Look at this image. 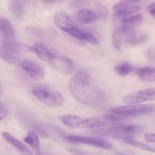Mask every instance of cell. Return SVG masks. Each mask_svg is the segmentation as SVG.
I'll return each instance as SVG.
<instances>
[{
  "label": "cell",
  "mask_w": 155,
  "mask_h": 155,
  "mask_svg": "<svg viewBox=\"0 0 155 155\" xmlns=\"http://www.w3.org/2000/svg\"><path fill=\"white\" fill-rule=\"evenodd\" d=\"M21 68L26 74L35 81H40L44 77L45 73L42 67L30 59H24L21 62Z\"/></svg>",
  "instance_id": "ba28073f"
},
{
  "label": "cell",
  "mask_w": 155,
  "mask_h": 155,
  "mask_svg": "<svg viewBox=\"0 0 155 155\" xmlns=\"http://www.w3.org/2000/svg\"><path fill=\"white\" fill-rule=\"evenodd\" d=\"M2 136L3 139H4L8 143H9L11 145H12L14 148H16L18 151H20V152L22 153V154H32V151L29 149V148L25 145V144L23 143V142H21L19 139L15 138V136L11 135L10 133L4 132V133H2Z\"/></svg>",
  "instance_id": "5bb4252c"
},
{
  "label": "cell",
  "mask_w": 155,
  "mask_h": 155,
  "mask_svg": "<svg viewBox=\"0 0 155 155\" xmlns=\"http://www.w3.org/2000/svg\"><path fill=\"white\" fill-rule=\"evenodd\" d=\"M125 42L130 45L136 46L144 43L147 39V35L144 33H141L138 30L132 33L123 34Z\"/></svg>",
  "instance_id": "2e32d148"
},
{
  "label": "cell",
  "mask_w": 155,
  "mask_h": 155,
  "mask_svg": "<svg viewBox=\"0 0 155 155\" xmlns=\"http://www.w3.org/2000/svg\"><path fill=\"white\" fill-rule=\"evenodd\" d=\"M106 125V122L95 117L82 118L78 129H94Z\"/></svg>",
  "instance_id": "ffe728a7"
},
{
  "label": "cell",
  "mask_w": 155,
  "mask_h": 155,
  "mask_svg": "<svg viewBox=\"0 0 155 155\" xmlns=\"http://www.w3.org/2000/svg\"><path fill=\"white\" fill-rule=\"evenodd\" d=\"M50 64L56 71L63 74H70L75 71V64L73 61L65 56H58L56 54Z\"/></svg>",
  "instance_id": "9c48e42d"
},
{
  "label": "cell",
  "mask_w": 155,
  "mask_h": 155,
  "mask_svg": "<svg viewBox=\"0 0 155 155\" xmlns=\"http://www.w3.org/2000/svg\"><path fill=\"white\" fill-rule=\"evenodd\" d=\"M134 68L131 64L128 62L119 64L115 68V71L120 76H126L128 74H131L133 71Z\"/></svg>",
  "instance_id": "cb8c5ba5"
},
{
  "label": "cell",
  "mask_w": 155,
  "mask_h": 155,
  "mask_svg": "<svg viewBox=\"0 0 155 155\" xmlns=\"http://www.w3.org/2000/svg\"><path fill=\"white\" fill-rule=\"evenodd\" d=\"M8 116V110L4 107L0 105V121L3 120Z\"/></svg>",
  "instance_id": "83f0119b"
},
{
  "label": "cell",
  "mask_w": 155,
  "mask_h": 155,
  "mask_svg": "<svg viewBox=\"0 0 155 155\" xmlns=\"http://www.w3.org/2000/svg\"><path fill=\"white\" fill-rule=\"evenodd\" d=\"M2 93V88H1V86H0V94Z\"/></svg>",
  "instance_id": "d6a6232c"
},
{
  "label": "cell",
  "mask_w": 155,
  "mask_h": 155,
  "mask_svg": "<svg viewBox=\"0 0 155 155\" xmlns=\"http://www.w3.org/2000/svg\"><path fill=\"white\" fill-rule=\"evenodd\" d=\"M24 142L30 147L32 150L36 154H41L40 144L39 136L35 132L29 131L24 139Z\"/></svg>",
  "instance_id": "e0dca14e"
},
{
  "label": "cell",
  "mask_w": 155,
  "mask_h": 155,
  "mask_svg": "<svg viewBox=\"0 0 155 155\" xmlns=\"http://www.w3.org/2000/svg\"><path fill=\"white\" fill-rule=\"evenodd\" d=\"M122 100L126 104H141L145 101H155V88H148L127 94Z\"/></svg>",
  "instance_id": "8992f818"
},
{
  "label": "cell",
  "mask_w": 155,
  "mask_h": 155,
  "mask_svg": "<svg viewBox=\"0 0 155 155\" xmlns=\"http://www.w3.org/2000/svg\"><path fill=\"white\" fill-rule=\"evenodd\" d=\"M109 128L115 131L119 132L123 134L129 135L131 136L132 135L141 133L144 129L142 126L137 125V124H116V125L112 126Z\"/></svg>",
  "instance_id": "9a60e30c"
},
{
  "label": "cell",
  "mask_w": 155,
  "mask_h": 155,
  "mask_svg": "<svg viewBox=\"0 0 155 155\" xmlns=\"http://www.w3.org/2000/svg\"><path fill=\"white\" fill-rule=\"evenodd\" d=\"M65 139L72 143L84 144V145H91V146L101 148V149L108 150L112 148L110 142L102 138L88 137V136H66Z\"/></svg>",
  "instance_id": "5b68a950"
},
{
  "label": "cell",
  "mask_w": 155,
  "mask_h": 155,
  "mask_svg": "<svg viewBox=\"0 0 155 155\" xmlns=\"http://www.w3.org/2000/svg\"><path fill=\"white\" fill-rule=\"evenodd\" d=\"M123 1H126L127 2H129V3H137V2H139L142 1V0H123Z\"/></svg>",
  "instance_id": "4dcf8cb0"
},
{
  "label": "cell",
  "mask_w": 155,
  "mask_h": 155,
  "mask_svg": "<svg viewBox=\"0 0 155 155\" xmlns=\"http://www.w3.org/2000/svg\"><path fill=\"white\" fill-rule=\"evenodd\" d=\"M144 139L147 142L155 144V133H147L144 134Z\"/></svg>",
  "instance_id": "4316f807"
},
{
  "label": "cell",
  "mask_w": 155,
  "mask_h": 155,
  "mask_svg": "<svg viewBox=\"0 0 155 155\" xmlns=\"http://www.w3.org/2000/svg\"><path fill=\"white\" fill-rule=\"evenodd\" d=\"M114 13V19L117 21H122L124 18L133 15L140 10V6L131 5V3L126 1L115 5L112 8Z\"/></svg>",
  "instance_id": "52a82bcc"
},
{
  "label": "cell",
  "mask_w": 155,
  "mask_h": 155,
  "mask_svg": "<svg viewBox=\"0 0 155 155\" xmlns=\"http://www.w3.org/2000/svg\"><path fill=\"white\" fill-rule=\"evenodd\" d=\"M123 39V33L121 28H117L112 32V44L114 48L116 50H120L122 47V42Z\"/></svg>",
  "instance_id": "603a6c76"
},
{
  "label": "cell",
  "mask_w": 155,
  "mask_h": 155,
  "mask_svg": "<svg viewBox=\"0 0 155 155\" xmlns=\"http://www.w3.org/2000/svg\"><path fill=\"white\" fill-rule=\"evenodd\" d=\"M136 75L143 82L155 81V67H144L137 70Z\"/></svg>",
  "instance_id": "ac0fdd59"
},
{
  "label": "cell",
  "mask_w": 155,
  "mask_h": 155,
  "mask_svg": "<svg viewBox=\"0 0 155 155\" xmlns=\"http://www.w3.org/2000/svg\"><path fill=\"white\" fill-rule=\"evenodd\" d=\"M67 151H68L69 153H71V154H84L83 151H78V150H77V149H74V148H68V149H67Z\"/></svg>",
  "instance_id": "f546056e"
},
{
  "label": "cell",
  "mask_w": 155,
  "mask_h": 155,
  "mask_svg": "<svg viewBox=\"0 0 155 155\" xmlns=\"http://www.w3.org/2000/svg\"><path fill=\"white\" fill-rule=\"evenodd\" d=\"M24 0H12L9 4V8L12 15L16 18H21L24 13Z\"/></svg>",
  "instance_id": "44dd1931"
},
{
  "label": "cell",
  "mask_w": 155,
  "mask_h": 155,
  "mask_svg": "<svg viewBox=\"0 0 155 155\" xmlns=\"http://www.w3.org/2000/svg\"><path fill=\"white\" fill-rule=\"evenodd\" d=\"M53 22L59 30H62L69 36L80 40L83 39L84 30L79 29L70 18L69 15L65 11L61 10L56 12L53 17Z\"/></svg>",
  "instance_id": "3957f363"
},
{
  "label": "cell",
  "mask_w": 155,
  "mask_h": 155,
  "mask_svg": "<svg viewBox=\"0 0 155 155\" xmlns=\"http://www.w3.org/2000/svg\"><path fill=\"white\" fill-rule=\"evenodd\" d=\"M82 41H85V42H88V43L91 44V45H95V46H98L100 45L98 40L91 33H88L87 31H84Z\"/></svg>",
  "instance_id": "484cf974"
},
{
  "label": "cell",
  "mask_w": 155,
  "mask_h": 155,
  "mask_svg": "<svg viewBox=\"0 0 155 155\" xmlns=\"http://www.w3.org/2000/svg\"><path fill=\"white\" fill-rule=\"evenodd\" d=\"M123 142L126 144V145H129L130 146L134 147V148H137L138 149L143 150V151H150V152H155V148H152V147L149 146V145H145V144L142 143V142H138V141L135 140V139H132V138H129V139H126V140H124Z\"/></svg>",
  "instance_id": "7402d4cb"
},
{
  "label": "cell",
  "mask_w": 155,
  "mask_h": 155,
  "mask_svg": "<svg viewBox=\"0 0 155 155\" xmlns=\"http://www.w3.org/2000/svg\"><path fill=\"white\" fill-rule=\"evenodd\" d=\"M111 113L120 115L125 119L135 117L146 116L155 114V103L150 104H129V105L118 106L110 109Z\"/></svg>",
  "instance_id": "7a4b0ae2"
},
{
  "label": "cell",
  "mask_w": 155,
  "mask_h": 155,
  "mask_svg": "<svg viewBox=\"0 0 155 155\" xmlns=\"http://www.w3.org/2000/svg\"><path fill=\"white\" fill-rule=\"evenodd\" d=\"M15 32L10 21L5 18H0V36L1 40H12L15 39Z\"/></svg>",
  "instance_id": "4fadbf2b"
},
{
  "label": "cell",
  "mask_w": 155,
  "mask_h": 155,
  "mask_svg": "<svg viewBox=\"0 0 155 155\" xmlns=\"http://www.w3.org/2000/svg\"><path fill=\"white\" fill-rule=\"evenodd\" d=\"M42 1L45 3H53L54 2L57 1V0H42Z\"/></svg>",
  "instance_id": "1f68e13d"
},
{
  "label": "cell",
  "mask_w": 155,
  "mask_h": 155,
  "mask_svg": "<svg viewBox=\"0 0 155 155\" xmlns=\"http://www.w3.org/2000/svg\"><path fill=\"white\" fill-rule=\"evenodd\" d=\"M143 21V16L141 14L135 15H130L127 18H124L121 23V30L123 34L132 33L138 30V28L141 25Z\"/></svg>",
  "instance_id": "30bf717a"
},
{
  "label": "cell",
  "mask_w": 155,
  "mask_h": 155,
  "mask_svg": "<svg viewBox=\"0 0 155 155\" xmlns=\"http://www.w3.org/2000/svg\"><path fill=\"white\" fill-rule=\"evenodd\" d=\"M68 87L73 97L88 107L100 106L106 101L104 93L83 71H75L74 75L70 79Z\"/></svg>",
  "instance_id": "6da1fadb"
},
{
  "label": "cell",
  "mask_w": 155,
  "mask_h": 155,
  "mask_svg": "<svg viewBox=\"0 0 155 155\" xmlns=\"http://www.w3.org/2000/svg\"><path fill=\"white\" fill-rule=\"evenodd\" d=\"M98 18L97 14L88 8L78 9L75 15L76 21L81 24H90L94 23Z\"/></svg>",
  "instance_id": "7c38bea8"
},
{
  "label": "cell",
  "mask_w": 155,
  "mask_h": 155,
  "mask_svg": "<svg viewBox=\"0 0 155 155\" xmlns=\"http://www.w3.org/2000/svg\"><path fill=\"white\" fill-rule=\"evenodd\" d=\"M82 117L73 114H65L59 117V120L65 127L71 129L78 128Z\"/></svg>",
  "instance_id": "d6986e66"
},
{
  "label": "cell",
  "mask_w": 155,
  "mask_h": 155,
  "mask_svg": "<svg viewBox=\"0 0 155 155\" xmlns=\"http://www.w3.org/2000/svg\"><path fill=\"white\" fill-rule=\"evenodd\" d=\"M33 51L41 61L48 64L51 63L56 56V54L51 48L41 42H36L34 44Z\"/></svg>",
  "instance_id": "8fae6325"
},
{
  "label": "cell",
  "mask_w": 155,
  "mask_h": 155,
  "mask_svg": "<svg viewBox=\"0 0 155 155\" xmlns=\"http://www.w3.org/2000/svg\"><path fill=\"white\" fill-rule=\"evenodd\" d=\"M32 93L40 102L50 107L61 106L65 101L61 93L43 88H35L32 90Z\"/></svg>",
  "instance_id": "277c9868"
},
{
  "label": "cell",
  "mask_w": 155,
  "mask_h": 155,
  "mask_svg": "<svg viewBox=\"0 0 155 155\" xmlns=\"http://www.w3.org/2000/svg\"><path fill=\"white\" fill-rule=\"evenodd\" d=\"M0 58L10 64H15L17 63V58L15 57V54L5 51L1 48H0Z\"/></svg>",
  "instance_id": "d4e9b609"
},
{
  "label": "cell",
  "mask_w": 155,
  "mask_h": 155,
  "mask_svg": "<svg viewBox=\"0 0 155 155\" xmlns=\"http://www.w3.org/2000/svg\"><path fill=\"white\" fill-rule=\"evenodd\" d=\"M147 12L153 18H155V2L151 3L147 6Z\"/></svg>",
  "instance_id": "f1b7e54d"
}]
</instances>
